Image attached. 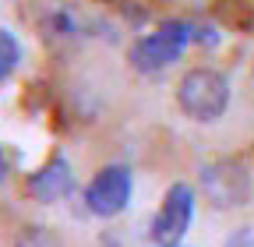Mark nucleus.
Segmentation results:
<instances>
[{"mask_svg": "<svg viewBox=\"0 0 254 247\" xmlns=\"http://www.w3.org/2000/svg\"><path fill=\"white\" fill-rule=\"evenodd\" d=\"M14 247H64V240L50 226H25L14 237Z\"/></svg>", "mask_w": 254, "mask_h": 247, "instance_id": "nucleus-8", "label": "nucleus"}, {"mask_svg": "<svg viewBox=\"0 0 254 247\" xmlns=\"http://www.w3.org/2000/svg\"><path fill=\"white\" fill-rule=\"evenodd\" d=\"M71 187H74V173H71V163L64 159V156H53L46 166H39L36 173L25 180L28 198L39 201V205H53L60 198H67Z\"/></svg>", "mask_w": 254, "mask_h": 247, "instance_id": "nucleus-6", "label": "nucleus"}, {"mask_svg": "<svg viewBox=\"0 0 254 247\" xmlns=\"http://www.w3.org/2000/svg\"><path fill=\"white\" fill-rule=\"evenodd\" d=\"M18 60H21V46H18L14 32L0 28V78H11L18 71Z\"/></svg>", "mask_w": 254, "mask_h": 247, "instance_id": "nucleus-7", "label": "nucleus"}, {"mask_svg": "<svg viewBox=\"0 0 254 247\" xmlns=\"http://www.w3.org/2000/svg\"><path fill=\"white\" fill-rule=\"evenodd\" d=\"M131 191H134V177H131V166L124 163H110L103 166L88 180L85 187V205L92 215H99V219H113L127 208L131 201Z\"/></svg>", "mask_w": 254, "mask_h": 247, "instance_id": "nucleus-3", "label": "nucleus"}, {"mask_svg": "<svg viewBox=\"0 0 254 247\" xmlns=\"http://www.w3.org/2000/svg\"><path fill=\"white\" fill-rule=\"evenodd\" d=\"M190 219H194V187L190 184H173L163 194V205L152 219V240L163 247H173L177 240H184Z\"/></svg>", "mask_w": 254, "mask_h": 247, "instance_id": "nucleus-5", "label": "nucleus"}, {"mask_svg": "<svg viewBox=\"0 0 254 247\" xmlns=\"http://www.w3.org/2000/svg\"><path fill=\"white\" fill-rule=\"evenodd\" d=\"M187 39H190V28L184 21H163L155 32H145L131 46V57L127 60H131V67L138 74H159V71L173 67L180 60Z\"/></svg>", "mask_w": 254, "mask_h": 247, "instance_id": "nucleus-2", "label": "nucleus"}, {"mask_svg": "<svg viewBox=\"0 0 254 247\" xmlns=\"http://www.w3.org/2000/svg\"><path fill=\"white\" fill-rule=\"evenodd\" d=\"M201 191L208 198L212 208L226 212V208H240L251 201V173L244 170V163L237 159H222L201 170Z\"/></svg>", "mask_w": 254, "mask_h": 247, "instance_id": "nucleus-4", "label": "nucleus"}, {"mask_svg": "<svg viewBox=\"0 0 254 247\" xmlns=\"http://www.w3.org/2000/svg\"><path fill=\"white\" fill-rule=\"evenodd\" d=\"M177 106L194 124L219 120L230 106V78L215 67H190L177 81Z\"/></svg>", "mask_w": 254, "mask_h": 247, "instance_id": "nucleus-1", "label": "nucleus"}]
</instances>
